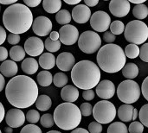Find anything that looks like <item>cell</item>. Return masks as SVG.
<instances>
[{
	"label": "cell",
	"mask_w": 148,
	"mask_h": 133,
	"mask_svg": "<svg viewBox=\"0 0 148 133\" xmlns=\"http://www.w3.org/2000/svg\"><path fill=\"white\" fill-rule=\"evenodd\" d=\"M5 96L8 102L16 108H28L35 104L39 96L37 84L29 76H14L6 85Z\"/></svg>",
	"instance_id": "6da1fadb"
},
{
	"label": "cell",
	"mask_w": 148,
	"mask_h": 133,
	"mask_svg": "<svg viewBox=\"0 0 148 133\" xmlns=\"http://www.w3.org/2000/svg\"><path fill=\"white\" fill-rule=\"evenodd\" d=\"M3 23L4 28L10 34H23L32 26L33 14L30 9L23 3H16L7 7L4 10Z\"/></svg>",
	"instance_id": "7a4b0ae2"
},
{
	"label": "cell",
	"mask_w": 148,
	"mask_h": 133,
	"mask_svg": "<svg viewBox=\"0 0 148 133\" xmlns=\"http://www.w3.org/2000/svg\"><path fill=\"white\" fill-rule=\"evenodd\" d=\"M71 70V80L75 87L84 91L95 87L101 77L98 66L88 60L75 63Z\"/></svg>",
	"instance_id": "3957f363"
},
{
	"label": "cell",
	"mask_w": 148,
	"mask_h": 133,
	"mask_svg": "<svg viewBox=\"0 0 148 133\" xmlns=\"http://www.w3.org/2000/svg\"><path fill=\"white\" fill-rule=\"evenodd\" d=\"M126 55L121 47L117 44H106L97 53L98 68L108 74L121 71L126 64Z\"/></svg>",
	"instance_id": "277c9868"
},
{
	"label": "cell",
	"mask_w": 148,
	"mask_h": 133,
	"mask_svg": "<svg viewBox=\"0 0 148 133\" xmlns=\"http://www.w3.org/2000/svg\"><path fill=\"white\" fill-rule=\"evenodd\" d=\"M79 107L72 103H62L54 111V122L62 130L73 131L77 128L82 121Z\"/></svg>",
	"instance_id": "5b68a950"
},
{
	"label": "cell",
	"mask_w": 148,
	"mask_h": 133,
	"mask_svg": "<svg viewBox=\"0 0 148 133\" xmlns=\"http://www.w3.org/2000/svg\"><path fill=\"white\" fill-rule=\"evenodd\" d=\"M124 36L130 44H143L148 38L147 25L140 20L131 21L125 26Z\"/></svg>",
	"instance_id": "8992f818"
},
{
	"label": "cell",
	"mask_w": 148,
	"mask_h": 133,
	"mask_svg": "<svg viewBox=\"0 0 148 133\" xmlns=\"http://www.w3.org/2000/svg\"><path fill=\"white\" fill-rule=\"evenodd\" d=\"M116 92L119 100L126 105L135 103L140 97V88L139 84L131 80L122 81L118 86Z\"/></svg>",
	"instance_id": "52a82bcc"
},
{
	"label": "cell",
	"mask_w": 148,
	"mask_h": 133,
	"mask_svg": "<svg viewBox=\"0 0 148 133\" xmlns=\"http://www.w3.org/2000/svg\"><path fill=\"white\" fill-rule=\"evenodd\" d=\"M116 108L115 106L108 100H101L97 102L93 110L92 113L99 124H109L114 121L116 117Z\"/></svg>",
	"instance_id": "ba28073f"
},
{
	"label": "cell",
	"mask_w": 148,
	"mask_h": 133,
	"mask_svg": "<svg viewBox=\"0 0 148 133\" xmlns=\"http://www.w3.org/2000/svg\"><path fill=\"white\" fill-rule=\"evenodd\" d=\"M77 42L79 48L85 54H94L97 52L101 46L100 35L92 30H87L82 33Z\"/></svg>",
	"instance_id": "9c48e42d"
},
{
	"label": "cell",
	"mask_w": 148,
	"mask_h": 133,
	"mask_svg": "<svg viewBox=\"0 0 148 133\" xmlns=\"http://www.w3.org/2000/svg\"><path fill=\"white\" fill-rule=\"evenodd\" d=\"M89 22L94 30L97 32H106L110 26L111 17L107 12L98 10L90 16Z\"/></svg>",
	"instance_id": "30bf717a"
},
{
	"label": "cell",
	"mask_w": 148,
	"mask_h": 133,
	"mask_svg": "<svg viewBox=\"0 0 148 133\" xmlns=\"http://www.w3.org/2000/svg\"><path fill=\"white\" fill-rule=\"evenodd\" d=\"M79 38L78 29L71 24H67L62 26L59 30V39L60 42L64 45H73Z\"/></svg>",
	"instance_id": "8fae6325"
},
{
	"label": "cell",
	"mask_w": 148,
	"mask_h": 133,
	"mask_svg": "<svg viewBox=\"0 0 148 133\" xmlns=\"http://www.w3.org/2000/svg\"><path fill=\"white\" fill-rule=\"evenodd\" d=\"M33 32L38 36H46L51 32L53 24L51 20L44 16H37L36 19H33L32 23Z\"/></svg>",
	"instance_id": "7c38bea8"
},
{
	"label": "cell",
	"mask_w": 148,
	"mask_h": 133,
	"mask_svg": "<svg viewBox=\"0 0 148 133\" xmlns=\"http://www.w3.org/2000/svg\"><path fill=\"white\" fill-rule=\"evenodd\" d=\"M24 51L30 56L41 55L44 50L43 42L37 36L29 37L24 42Z\"/></svg>",
	"instance_id": "4fadbf2b"
},
{
	"label": "cell",
	"mask_w": 148,
	"mask_h": 133,
	"mask_svg": "<svg viewBox=\"0 0 148 133\" xmlns=\"http://www.w3.org/2000/svg\"><path fill=\"white\" fill-rule=\"evenodd\" d=\"M6 124L10 128L21 127L25 122V115L23 111L17 108L10 109L4 116Z\"/></svg>",
	"instance_id": "5bb4252c"
},
{
	"label": "cell",
	"mask_w": 148,
	"mask_h": 133,
	"mask_svg": "<svg viewBox=\"0 0 148 133\" xmlns=\"http://www.w3.org/2000/svg\"><path fill=\"white\" fill-rule=\"evenodd\" d=\"M115 92L116 89L114 84L108 80H103L100 81L96 86L97 95L104 100H108L113 98L115 94Z\"/></svg>",
	"instance_id": "9a60e30c"
},
{
	"label": "cell",
	"mask_w": 148,
	"mask_h": 133,
	"mask_svg": "<svg viewBox=\"0 0 148 133\" xmlns=\"http://www.w3.org/2000/svg\"><path fill=\"white\" fill-rule=\"evenodd\" d=\"M130 3L127 0H112L109 3L110 12L117 17H124L130 12Z\"/></svg>",
	"instance_id": "2e32d148"
},
{
	"label": "cell",
	"mask_w": 148,
	"mask_h": 133,
	"mask_svg": "<svg viewBox=\"0 0 148 133\" xmlns=\"http://www.w3.org/2000/svg\"><path fill=\"white\" fill-rule=\"evenodd\" d=\"M75 64V56L69 52L61 53L56 59V65L57 68L64 72L70 71Z\"/></svg>",
	"instance_id": "e0dca14e"
},
{
	"label": "cell",
	"mask_w": 148,
	"mask_h": 133,
	"mask_svg": "<svg viewBox=\"0 0 148 133\" xmlns=\"http://www.w3.org/2000/svg\"><path fill=\"white\" fill-rule=\"evenodd\" d=\"M91 16L90 9L85 4H77L72 10L71 18L77 23H86Z\"/></svg>",
	"instance_id": "ac0fdd59"
},
{
	"label": "cell",
	"mask_w": 148,
	"mask_h": 133,
	"mask_svg": "<svg viewBox=\"0 0 148 133\" xmlns=\"http://www.w3.org/2000/svg\"><path fill=\"white\" fill-rule=\"evenodd\" d=\"M61 97L66 103H74L79 98V90L72 85L65 86L61 91Z\"/></svg>",
	"instance_id": "d6986e66"
},
{
	"label": "cell",
	"mask_w": 148,
	"mask_h": 133,
	"mask_svg": "<svg viewBox=\"0 0 148 133\" xmlns=\"http://www.w3.org/2000/svg\"><path fill=\"white\" fill-rule=\"evenodd\" d=\"M18 72V67L16 62L11 60H6L0 65V74L3 77H12L16 75Z\"/></svg>",
	"instance_id": "ffe728a7"
},
{
	"label": "cell",
	"mask_w": 148,
	"mask_h": 133,
	"mask_svg": "<svg viewBox=\"0 0 148 133\" xmlns=\"http://www.w3.org/2000/svg\"><path fill=\"white\" fill-rule=\"evenodd\" d=\"M38 65L41 66L42 69L48 71L52 69L56 66V57L51 53H44L42 54L39 57V63Z\"/></svg>",
	"instance_id": "44dd1931"
},
{
	"label": "cell",
	"mask_w": 148,
	"mask_h": 133,
	"mask_svg": "<svg viewBox=\"0 0 148 133\" xmlns=\"http://www.w3.org/2000/svg\"><path fill=\"white\" fill-rule=\"evenodd\" d=\"M21 68L24 74L31 75L37 72L39 65H38V62L36 60L29 57V58H26L23 61V62L21 64Z\"/></svg>",
	"instance_id": "7402d4cb"
},
{
	"label": "cell",
	"mask_w": 148,
	"mask_h": 133,
	"mask_svg": "<svg viewBox=\"0 0 148 133\" xmlns=\"http://www.w3.org/2000/svg\"><path fill=\"white\" fill-rule=\"evenodd\" d=\"M134 106L132 105H122L119 107L118 111L116 112V114H118L119 119L123 122H130L132 121L133 118V111Z\"/></svg>",
	"instance_id": "603a6c76"
},
{
	"label": "cell",
	"mask_w": 148,
	"mask_h": 133,
	"mask_svg": "<svg viewBox=\"0 0 148 133\" xmlns=\"http://www.w3.org/2000/svg\"><path fill=\"white\" fill-rule=\"evenodd\" d=\"M121 70H122L123 76L127 78V80H132L133 79L136 78L139 74V68L135 63H133V62L126 63Z\"/></svg>",
	"instance_id": "cb8c5ba5"
},
{
	"label": "cell",
	"mask_w": 148,
	"mask_h": 133,
	"mask_svg": "<svg viewBox=\"0 0 148 133\" xmlns=\"http://www.w3.org/2000/svg\"><path fill=\"white\" fill-rule=\"evenodd\" d=\"M35 104H36L37 110L45 112V111L49 110L50 107L52 106V100L48 95L42 94V95H40L37 97Z\"/></svg>",
	"instance_id": "d4e9b609"
},
{
	"label": "cell",
	"mask_w": 148,
	"mask_h": 133,
	"mask_svg": "<svg viewBox=\"0 0 148 133\" xmlns=\"http://www.w3.org/2000/svg\"><path fill=\"white\" fill-rule=\"evenodd\" d=\"M44 10L48 13H57L62 7V1L60 0H44L42 2Z\"/></svg>",
	"instance_id": "484cf974"
},
{
	"label": "cell",
	"mask_w": 148,
	"mask_h": 133,
	"mask_svg": "<svg viewBox=\"0 0 148 133\" xmlns=\"http://www.w3.org/2000/svg\"><path fill=\"white\" fill-rule=\"evenodd\" d=\"M10 57L13 61H22L25 57V51L23 47L16 45L10 49Z\"/></svg>",
	"instance_id": "4316f807"
},
{
	"label": "cell",
	"mask_w": 148,
	"mask_h": 133,
	"mask_svg": "<svg viewBox=\"0 0 148 133\" xmlns=\"http://www.w3.org/2000/svg\"><path fill=\"white\" fill-rule=\"evenodd\" d=\"M53 81V76L49 71H41L37 75V82L41 87H49Z\"/></svg>",
	"instance_id": "83f0119b"
},
{
	"label": "cell",
	"mask_w": 148,
	"mask_h": 133,
	"mask_svg": "<svg viewBox=\"0 0 148 133\" xmlns=\"http://www.w3.org/2000/svg\"><path fill=\"white\" fill-rule=\"evenodd\" d=\"M133 15L140 21L147 18L148 16V7L144 3L134 5L133 10Z\"/></svg>",
	"instance_id": "f1b7e54d"
},
{
	"label": "cell",
	"mask_w": 148,
	"mask_h": 133,
	"mask_svg": "<svg viewBox=\"0 0 148 133\" xmlns=\"http://www.w3.org/2000/svg\"><path fill=\"white\" fill-rule=\"evenodd\" d=\"M56 20L59 24L67 25L71 22V14L68 10H60L56 15Z\"/></svg>",
	"instance_id": "f546056e"
},
{
	"label": "cell",
	"mask_w": 148,
	"mask_h": 133,
	"mask_svg": "<svg viewBox=\"0 0 148 133\" xmlns=\"http://www.w3.org/2000/svg\"><path fill=\"white\" fill-rule=\"evenodd\" d=\"M108 133H128L127 127L122 122H114L108 128Z\"/></svg>",
	"instance_id": "4dcf8cb0"
},
{
	"label": "cell",
	"mask_w": 148,
	"mask_h": 133,
	"mask_svg": "<svg viewBox=\"0 0 148 133\" xmlns=\"http://www.w3.org/2000/svg\"><path fill=\"white\" fill-rule=\"evenodd\" d=\"M124 54L129 59H135L140 55V48L135 44H128L125 48Z\"/></svg>",
	"instance_id": "1f68e13d"
},
{
	"label": "cell",
	"mask_w": 148,
	"mask_h": 133,
	"mask_svg": "<svg viewBox=\"0 0 148 133\" xmlns=\"http://www.w3.org/2000/svg\"><path fill=\"white\" fill-rule=\"evenodd\" d=\"M69 81L68 76L63 73H56L53 77V83L56 87H64Z\"/></svg>",
	"instance_id": "d6a6232c"
},
{
	"label": "cell",
	"mask_w": 148,
	"mask_h": 133,
	"mask_svg": "<svg viewBox=\"0 0 148 133\" xmlns=\"http://www.w3.org/2000/svg\"><path fill=\"white\" fill-rule=\"evenodd\" d=\"M110 32L114 35H121L124 32L125 29V24L120 21V20H115L114 22H112L110 23Z\"/></svg>",
	"instance_id": "836d02e7"
},
{
	"label": "cell",
	"mask_w": 148,
	"mask_h": 133,
	"mask_svg": "<svg viewBox=\"0 0 148 133\" xmlns=\"http://www.w3.org/2000/svg\"><path fill=\"white\" fill-rule=\"evenodd\" d=\"M43 43H44L45 48L49 52H50L51 54L55 53V52H57L61 48V42H60L59 40L58 41H52L49 38H47Z\"/></svg>",
	"instance_id": "e575fe53"
},
{
	"label": "cell",
	"mask_w": 148,
	"mask_h": 133,
	"mask_svg": "<svg viewBox=\"0 0 148 133\" xmlns=\"http://www.w3.org/2000/svg\"><path fill=\"white\" fill-rule=\"evenodd\" d=\"M148 105L145 104L141 109L140 110V113L138 114V117L140 120V123L144 127H148Z\"/></svg>",
	"instance_id": "d590c367"
},
{
	"label": "cell",
	"mask_w": 148,
	"mask_h": 133,
	"mask_svg": "<svg viewBox=\"0 0 148 133\" xmlns=\"http://www.w3.org/2000/svg\"><path fill=\"white\" fill-rule=\"evenodd\" d=\"M40 118H41L40 113L37 111L30 110V111H28V113L25 116V120H27L31 125H34V124H36L40 120Z\"/></svg>",
	"instance_id": "8d00e7d4"
},
{
	"label": "cell",
	"mask_w": 148,
	"mask_h": 133,
	"mask_svg": "<svg viewBox=\"0 0 148 133\" xmlns=\"http://www.w3.org/2000/svg\"><path fill=\"white\" fill-rule=\"evenodd\" d=\"M41 125L45 128H50L55 125L53 116L49 113H45L40 118Z\"/></svg>",
	"instance_id": "74e56055"
},
{
	"label": "cell",
	"mask_w": 148,
	"mask_h": 133,
	"mask_svg": "<svg viewBox=\"0 0 148 133\" xmlns=\"http://www.w3.org/2000/svg\"><path fill=\"white\" fill-rule=\"evenodd\" d=\"M80 113L82 114V116L84 117H88L92 114V110H93V106L91 104L89 103H82L79 108Z\"/></svg>",
	"instance_id": "f35d334b"
},
{
	"label": "cell",
	"mask_w": 148,
	"mask_h": 133,
	"mask_svg": "<svg viewBox=\"0 0 148 133\" xmlns=\"http://www.w3.org/2000/svg\"><path fill=\"white\" fill-rule=\"evenodd\" d=\"M128 132H129V133H143L144 126L142 125V124L140 122L134 121L129 125Z\"/></svg>",
	"instance_id": "ab89813d"
},
{
	"label": "cell",
	"mask_w": 148,
	"mask_h": 133,
	"mask_svg": "<svg viewBox=\"0 0 148 133\" xmlns=\"http://www.w3.org/2000/svg\"><path fill=\"white\" fill-rule=\"evenodd\" d=\"M20 133H42L39 126L36 125H27L23 126Z\"/></svg>",
	"instance_id": "60d3db41"
},
{
	"label": "cell",
	"mask_w": 148,
	"mask_h": 133,
	"mask_svg": "<svg viewBox=\"0 0 148 133\" xmlns=\"http://www.w3.org/2000/svg\"><path fill=\"white\" fill-rule=\"evenodd\" d=\"M102 125L99 124L98 122H91L88 125V132L89 133H101L102 132Z\"/></svg>",
	"instance_id": "b9f144b4"
},
{
	"label": "cell",
	"mask_w": 148,
	"mask_h": 133,
	"mask_svg": "<svg viewBox=\"0 0 148 133\" xmlns=\"http://www.w3.org/2000/svg\"><path fill=\"white\" fill-rule=\"evenodd\" d=\"M139 56L144 62H148V44L144 43L141 48H140V55Z\"/></svg>",
	"instance_id": "7bdbcfd3"
},
{
	"label": "cell",
	"mask_w": 148,
	"mask_h": 133,
	"mask_svg": "<svg viewBox=\"0 0 148 133\" xmlns=\"http://www.w3.org/2000/svg\"><path fill=\"white\" fill-rule=\"evenodd\" d=\"M7 38V41L11 45H16L17 44L20 40H21V37L19 35H16V34H10L8 35V36L6 37Z\"/></svg>",
	"instance_id": "ee69618b"
},
{
	"label": "cell",
	"mask_w": 148,
	"mask_h": 133,
	"mask_svg": "<svg viewBox=\"0 0 148 133\" xmlns=\"http://www.w3.org/2000/svg\"><path fill=\"white\" fill-rule=\"evenodd\" d=\"M116 39V35H113L110 31H106L104 32V35H103V40L108 43V44H112Z\"/></svg>",
	"instance_id": "f6af8a7d"
},
{
	"label": "cell",
	"mask_w": 148,
	"mask_h": 133,
	"mask_svg": "<svg viewBox=\"0 0 148 133\" xmlns=\"http://www.w3.org/2000/svg\"><path fill=\"white\" fill-rule=\"evenodd\" d=\"M82 98L84 100H86L87 101L93 100L95 99V92L92 89H90V90H85L82 93Z\"/></svg>",
	"instance_id": "bcb514c9"
},
{
	"label": "cell",
	"mask_w": 148,
	"mask_h": 133,
	"mask_svg": "<svg viewBox=\"0 0 148 133\" xmlns=\"http://www.w3.org/2000/svg\"><path fill=\"white\" fill-rule=\"evenodd\" d=\"M141 93L144 96V98L148 100V77H147L141 86Z\"/></svg>",
	"instance_id": "7dc6e473"
},
{
	"label": "cell",
	"mask_w": 148,
	"mask_h": 133,
	"mask_svg": "<svg viewBox=\"0 0 148 133\" xmlns=\"http://www.w3.org/2000/svg\"><path fill=\"white\" fill-rule=\"evenodd\" d=\"M42 3L41 0H24L23 3L24 5H26L28 8H35L36 6H38L40 3Z\"/></svg>",
	"instance_id": "c3c4849f"
},
{
	"label": "cell",
	"mask_w": 148,
	"mask_h": 133,
	"mask_svg": "<svg viewBox=\"0 0 148 133\" xmlns=\"http://www.w3.org/2000/svg\"><path fill=\"white\" fill-rule=\"evenodd\" d=\"M8 50L4 47L0 46V61H6L8 57Z\"/></svg>",
	"instance_id": "681fc988"
},
{
	"label": "cell",
	"mask_w": 148,
	"mask_h": 133,
	"mask_svg": "<svg viewBox=\"0 0 148 133\" xmlns=\"http://www.w3.org/2000/svg\"><path fill=\"white\" fill-rule=\"evenodd\" d=\"M6 37H7V34H6V31L5 29L0 25V45H2L5 40H6Z\"/></svg>",
	"instance_id": "f907efd6"
},
{
	"label": "cell",
	"mask_w": 148,
	"mask_h": 133,
	"mask_svg": "<svg viewBox=\"0 0 148 133\" xmlns=\"http://www.w3.org/2000/svg\"><path fill=\"white\" fill-rule=\"evenodd\" d=\"M84 3H85V5L89 8V7H94V6L97 5L99 1L98 0H85Z\"/></svg>",
	"instance_id": "816d5d0a"
},
{
	"label": "cell",
	"mask_w": 148,
	"mask_h": 133,
	"mask_svg": "<svg viewBox=\"0 0 148 133\" xmlns=\"http://www.w3.org/2000/svg\"><path fill=\"white\" fill-rule=\"evenodd\" d=\"M49 35L50 36L49 38L52 41H58L59 39V33L57 31H51L49 33Z\"/></svg>",
	"instance_id": "f5cc1de1"
},
{
	"label": "cell",
	"mask_w": 148,
	"mask_h": 133,
	"mask_svg": "<svg viewBox=\"0 0 148 133\" xmlns=\"http://www.w3.org/2000/svg\"><path fill=\"white\" fill-rule=\"evenodd\" d=\"M4 116H5V110H4V107H3V104L0 102V123L4 119Z\"/></svg>",
	"instance_id": "db71d44e"
},
{
	"label": "cell",
	"mask_w": 148,
	"mask_h": 133,
	"mask_svg": "<svg viewBox=\"0 0 148 133\" xmlns=\"http://www.w3.org/2000/svg\"><path fill=\"white\" fill-rule=\"evenodd\" d=\"M4 87H5V80H4V77L0 74V92L3 91Z\"/></svg>",
	"instance_id": "11a10c76"
},
{
	"label": "cell",
	"mask_w": 148,
	"mask_h": 133,
	"mask_svg": "<svg viewBox=\"0 0 148 133\" xmlns=\"http://www.w3.org/2000/svg\"><path fill=\"white\" fill-rule=\"evenodd\" d=\"M16 1L15 0H8V1H3V0H0V3L1 4H5V5H12L14 3H16Z\"/></svg>",
	"instance_id": "9f6ffc18"
},
{
	"label": "cell",
	"mask_w": 148,
	"mask_h": 133,
	"mask_svg": "<svg viewBox=\"0 0 148 133\" xmlns=\"http://www.w3.org/2000/svg\"><path fill=\"white\" fill-rule=\"evenodd\" d=\"M70 133H89L86 129L83 128H76L75 130H73Z\"/></svg>",
	"instance_id": "6f0895ef"
},
{
	"label": "cell",
	"mask_w": 148,
	"mask_h": 133,
	"mask_svg": "<svg viewBox=\"0 0 148 133\" xmlns=\"http://www.w3.org/2000/svg\"><path fill=\"white\" fill-rule=\"evenodd\" d=\"M65 3H68L69 5H77V4H80L81 3V0H77V1H64Z\"/></svg>",
	"instance_id": "680465c9"
},
{
	"label": "cell",
	"mask_w": 148,
	"mask_h": 133,
	"mask_svg": "<svg viewBox=\"0 0 148 133\" xmlns=\"http://www.w3.org/2000/svg\"><path fill=\"white\" fill-rule=\"evenodd\" d=\"M138 114H139V113H138V110L136 109V108H134V111H133V118H132V120H135L137 118H138Z\"/></svg>",
	"instance_id": "91938a15"
},
{
	"label": "cell",
	"mask_w": 148,
	"mask_h": 133,
	"mask_svg": "<svg viewBox=\"0 0 148 133\" xmlns=\"http://www.w3.org/2000/svg\"><path fill=\"white\" fill-rule=\"evenodd\" d=\"M129 3H134L135 5L136 4H140V3H145V0H140V1H134V0H131Z\"/></svg>",
	"instance_id": "94428289"
},
{
	"label": "cell",
	"mask_w": 148,
	"mask_h": 133,
	"mask_svg": "<svg viewBox=\"0 0 148 133\" xmlns=\"http://www.w3.org/2000/svg\"><path fill=\"white\" fill-rule=\"evenodd\" d=\"M4 132H5V133H13V130H12V128L7 126L4 128Z\"/></svg>",
	"instance_id": "6125c7cd"
},
{
	"label": "cell",
	"mask_w": 148,
	"mask_h": 133,
	"mask_svg": "<svg viewBox=\"0 0 148 133\" xmlns=\"http://www.w3.org/2000/svg\"><path fill=\"white\" fill-rule=\"evenodd\" d=\"M47 133H62L60 132H57V131H50V132H48Z\"/></svg>",
	"instance_id": "be15d7a7"
},
{
	"label": "cell",
	"mask_w": 148,
	"mask_h": 133,
	"mask_svg": "<svg viewBox=\"0 0 148 133\" xmlns=\"http://www.w3.org/2000/svg\"><path fill=\"white\" fill-rule=\"evenodd\" d=\"M0 10H1V5H0Z\"/></svg>",
	"instance_id": "e7e4bbea"
},
{
	"label": "cell",
	"mask_w": 148,
	"mask_h": 133,
	"mask_svg": "<svg viewBox=\"0 0 148 133\" xmlns=\"http://www.w3.org/2000/svg\"><path fill=\"white\" fill-rule=\"evenodd\" d=\"M0 133H2V132H1V130H0Z\"/></svg>",
	"instance_id": "03108f58"
}]
</instances>
